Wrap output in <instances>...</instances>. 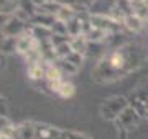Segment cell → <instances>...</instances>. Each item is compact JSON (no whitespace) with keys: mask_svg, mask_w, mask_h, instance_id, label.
Returning <instances> with one entry per match:
<instances>
[{"mask_svg":"<svg viewBox=\"0 0 148 139\" xmlns=\"http://www.w3.org/2000/svg\"><path fill=\"white\" fill-rule=\"evenodd\" d=\"M147 61V49L140 43H125L107 51L92 69L95 84H110L127 77Z\"/></svg>","mask_w":148,"mask_h":139,"instance_id":"1","label":"cell"},{"mask_svg":"<svg viewBox=\"0 0 148 139\" xmlns=\"http://www.w3.org/2000/svg\"><path fill=\"white\" fill-rule=\"evenodd\" d=\"M127 108H128L127 98L115 95V96H110V98L104 100V103L101 105V115L107 121H117Z\"/></svg>","mask_w":148,"mask_h":139,"instance_id":"2","label":"cell"},{"mask_svg":"<svg viewBox=\"0 0 148 139\" xmlns=\"http://www.w3.org/2000/svg\"><path fill=\"white\" fill-rule=\"evenodd\" d=\"M27 31H28V30H27V23L23 22L21 18H18L16 15L8 16V20H7L5 25L2 26V30H0L2 36H5V38H13V39L20 38L21 34H25Z\"/></svg>","mask_w":148,"mask_h":139,"instance_id":"3","label":"cell"},{"mask_svg":"<svg viewBox=\"0 0 148 139\" xmlns=\"http://www.w3.org/2000/svg\"><path fill=\"white\" fill-rule=\"evenodd\" d=\"M117 121L120 123V126L123 129H132L140 123V115H138V111L135 110V108L128 107L127 110L120 115V118H119Z\"/></svg>","mask_w":148,"mask_h":139,"instance_id":"4","label":"cell"},{"mask_svg":"<svg viewBox=\"0 0 148 139\" xmlns=\"http://www.w3.org/2000/svg\"><path fill=\"white\" fill-rule=\"evenodd\" d=\"M35 139H64V133L49 124H36Z\"/></svg>","mask_w":148,"mask_h":139,"instance_id":"5","label":"cell"},{"mask_svg":"<svg viewBox=\"0 0 148 139\" xmlns=\"http://www.w3.org/2000/svg\"><path fill=\"white\" fill-rule=\"evenodd\" d=\"M35 133H36V124L33 123H21L15 126L12 139H35Z\"/></svg>","mask_w":148,"mask_h":139,"instance_id":"6","label":"cell"},{"mask_svg":"<svg viewBox=\"0 0 148 139\" xmlns=\"http://www.w3.org/2000/svg\"><path fill=\"white\" fill-rule=\"evenodd\" d=\"M127 2H128L130 13L138 16L143 22H147L148 20V2H143V0H127Z\"/></svg>","mask_w":148,"mask_h":139,"instance_id":"7","label":"cell"},{"mask_svg":"<svg viewBox=\"0 0 148 139\" xmlns=\"http://www.w3.org/2000/svg\"><path fill=\"white\" fill-rule=\"evenodd\" d=\"M21 8V0H0V15L13 16Z\"/></svg>","mask_w":148,"mask_h":139,"instance_id":"8","label":"cell"},{"mask_svg":"<svg viewBox=\"0 0 148 139\" xmlns=\"http://www.w3.org/2000/svg\"><path fill=\"white\" fill-rule=\"evenodd\" d=\"M63 72L59 69L58 64H53V62H49L46 65V72H45V80L48 84H59V82H63Z\"/></svg>","mask_w":148,"mask_h":139,"instance_id":"9","label":"cell"},{"mask_svg":"<svg viewBox=\"0 0 148 139\" xmlns=\"http://www.w3.org/2000/svg\"><path fill=\"white\" fill-rule=\"evenodd\" d=\"M76 15H77V13H76V10H74V7L61 5L59 10L54 13V20H56V22H61V23H68V22H71Z\"/></svg>","mask_w":148,"mask_h":139,"instance_id":"10","label":"cell"},{"mask_svg":"<svg viewBox=\"0 0 148 139\" xmlns=\"http://www.w3.org/2000/svg\"><path fill=\"white\" fill-rule=\"evenodd\" d=\"M71 48H73L74 53L82 54V56H84V54L87 53V48H89V41H87V38H86L84 34L76 36V38H71Z\"/></svg>","mask_w":148,"mask_h":139,"instance_id":"11","label":"cell"},{"mask_svg":"<svg viewBox=\"0 0 148 139\" xmlns=\"http://www.w3.org/2000/svg\"><path fill=\"white\" fill-rule=\"evenodd\" d=\"M123 25H125L130 31L137 33V31H140V30L145 26V22H143V20H140L138 16L132 15V13L128 11L127 15H125V18H123Z\"/></svg>","mask_w":148,"mask_h":139,"instance_id":"12","label":"cell"},{"mask_svg":"<svg viewBox=\"0 0 148 139\" xmlns=\"http://www.w3.org/2000/svg\"><path fill=\"white\" fill-rule=\"evenodd\" d=\"M74 92H76V87H74L73 84H71V82L63 80L56 93H58V95L61 96V98H71V96L74 95Z\"/></svg>","mask_w":148,"mask_h":139,"instance_id":"13","label":"cell"},{"mask_svg":"<svg viewBox=\"0 0 148 139\" xmlns=\"http://www.w3.org/2000/svg\"><path fill=\"white\" fill-rule=\"evenodd\" d=\"M58 65H59V69H61V72H63V74H68V75H73V74H76V72L79 70L77 65H74L73 62H69V61H66V59L59 61Z\"/></svg>","mask_w":148,"mask_h":139,"instance_id":"14","label":"cell"},{"mask_svg":"<svg viewBox=\"0 0 148 139\" xmlns=\"http://www.w3.org/2000/svg\"><path fill=\"white\" fill-rule=\"evenodd\" d=\"M64 139H89L84 134H77V133H64Z\"/></svg>","mask_w":148,"mask_h":139,"instance_id":"15","label":"cell"},{"mask_svg":"<svg viewBox=\"0 0 148 139\" xmlns=\"http://www.w3.org/2000/svg\"><path fill=\"white\" fill-rule=\"evenodd\" d=\"M54 2H58L59 5H71L73 7V3L76 2V0H54Z\"/></svg>","mask_w":148,"mask_h":139,"instance_id":"16","label":"cell"},{"mask_svg":"<svg viewBox=\"0 0 148 139\" xmlns=\"http://www.w3.org/2000/svg\"><path fill=\"white\" fill-rule=\"evenodd\" d=\"M143 107H145V115H148V100L145 102V105H143Z\"/></svg>","mask_w":148,"mask_h":139,"instance_id":"17","label":"cell"},{"mask_svg":"<svg viewBox=\"0 0 148 139\" xmlns=\"http://www.w3.org/2000/svg\"><path fill=\"white\" fill-rule=\"evenodd\" d=\"M145 116H147V119H148V115H145Z\"/></svg>","mask_w":148,"mask_h":139,"instance_id":"18","label":"cell"},{"mask_svg":"<svg viewBox=\"0 0 148 139\" xmlns=\"http://www.w3.org/2000/svg\"><path fill=\"white\" fill-rule=\"evenodd\" d=\"M143 2H148V0H143Z\"/></svg>","mask_w":148,"mask_h":139,"instance_id":"19","label":"cell"}]
</instances>
